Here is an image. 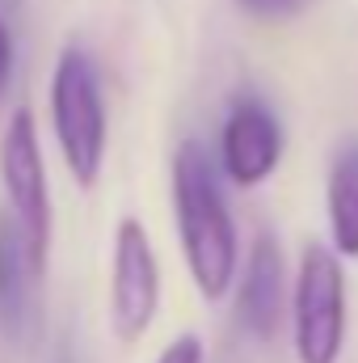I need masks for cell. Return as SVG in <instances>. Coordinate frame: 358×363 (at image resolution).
<instances>
[{
    "label": "cell",
    "instance_id": "1",
    "mask_svg": "<svg viewBox=\"0 0 358 363\" xmlns=\"http://www.w3.org/2000/svg\"><path fill=\"white\" fill-rule=\"evenodd\" d=\"M173 211L185 267L207 300H219L236 279V224L202 144L185 140L173 157Z\"/></svg>",
    "mask_w": 358,
    "mask_h": 363
},
{
    "label": "cell",
    "instance_id": "2",
    "mask_svg": "<svg viewBox=\"0 0 358 363\" xmlns=\"http://www.w3.org/2000/svg\"><path fill=\"white\" fill-rule=\"evenodd\" d=\"M51 127L76 186H93L105 161V97L85 47H64L51 77Z\"/></svg>",
    "mask_w": 358,
    "mask_h": 363
},
{
    "label": "cell",
    "instance_id": "3",
    "mask_svg": "<svg viewBox=\"0 0 358 363\" xmlns=\"http://www.w3.org/2000/svg\"><path fill=\"white\" fill-rule=\"evenodd\" d=\"M291 330L299 363H337L346 347V274L337 250L312 241L291 291Z\"/></svg>",
    "mask_w": 358,
    "mask_h": 363
},
{
    "label": "cell",
    "instance_id": "4",
    "mask_svg": "<svg viewBox=\"0 0 358 363\" xmlns=\"http://www.w3.org/2000/svg\"><path fill=\"white\" fill-rule=\"evenodd\" d=\"M42 271L47 254L34 250L21 220L0 207V325L25 355L42 338Z\"/></svg>",
    "mask_w": 358,
    "mask_h": 363
},
{
    "label": "cell",
    "instance_id": "5",
    "mask_svg": "<svg viewBox=\"0 0 358 363\" xmlns=\"http://www.w3.org/2000/svg\"><path fill=\"white\" fill-rule=\"evenodd\" d=\"M0 182H4V207L21 220L34 250H51V194L47 169L38 148V127L30 110H13L0 135Z\"/></svg>",
    "mask_w": 358,
    "mask_h": 363
},
{
    "label": "cell",
    "instance_id": "6",
    "mask_svg": "<svg viewBox=\"0 0 358 363\" xmlns=\"http://www.w3.org/2000/svg\"><path fill=\"white\" fill-rule=\"evenodd\" d=\"M161 308V267L139 220H122L114 233L110 274V321L122 342H139Z\"/></svg>",
    "mask_w": 358,
    "mask_h": 363
},
{
    "label": "cell",
    "instance_id": "7",
    "mask_svg": "<svg viewBox=\"0 0 358 363\" xmlns=\"http://www.w3.org/2000/svg\"><path fill=\"white\" fill-rule=\"evenodd\" d=\"M282 161V127L266 101H232L219 131V165L236 186H262Z\"/></svg>",
    "mask_w": 358,
    "mask_h": 363
},
{
    "label": "cell",
    "instance_id": "8",
    "mask_svg": "<svg viewBox=\"0 0 358 363\" xmlns=\"http://www.w3.org/2000/svg\"><path fill=\"white\" fill-rule=\"evenodd\" d=\"M282 308H287V267H282V250L278 241L262 233L249 250V262L241 274V287H236V321L245 334H253L258 342H266L278 334V321H282Z\"/></svg>",
    "mask_w": 358,
    "mask_h": 363
},
{
    "label": "cell",
    "instance_id": "9",
    "mask_svg": "<svg viewBox=\"0 0 358 363\" xmlns=\"http://www.w3.org/2000/svg\"><path fill=\"white\" fill-rule=\"evenodd\" d=\"M329 237L342 258H358V140H342L329 161Z\"/></svg>",
    "mask_w": 358,
    "mask_h": 363
},
{
    "label": "cell",
    "instance_id": "10",
    "mask_svg": "<svg viewBox=\"0 0 358 363\" xmlns=\"http://www.w3.org/2000/svg\"><path fill=\"white\" fill-rule=\"evenodd\" d=\"M249 17H262V21H274V17H295L308 0H236Z\"/></svg>",
    "mask_w": 358,
    "mask_h": 363
},
{
    "label": "cell",
    "instance_id": "11",
    "mask_svg": "<svg viewBox=\"0 0 358 363\" xmlns=\"http://www.w3.org/2000/svg\"><path fill=\"white\" fill-rule=\"evenodd\" d=\"M156 363H202V342H198L194 334H181V338H173V342L161 351Z\"/></svg>",
    "mask_w": 358,
    "mask_h": 363
},
{
    "label": "cell",
    "instance_id": "12",
    "mask_svg": "<svg viewBox=\"0 0 358 363\" xmlns=\"http://www.w3.org/2000/svg\"><path fill=\"white\" fill-rule=\"evenodd\" d=\"M8 77H13V34H8V26L0 17V97L8 89Z\"/></svg>",
    "mask_w": 358,
    "mask_h": 363
},
{
    "label": "cell",
    "instance_id": "13",
    "mask_svg": "<svg viewBox=\"0 0 358 363\" xmlns=\"http://www.w3.org/2000/svg\"><path fill=\"white\" fill-rule=\"evenodd\" d=\"M55 363H81L76 359V351H72V342H64V347L55 351Z\"/></svg>",
    "mask_w": 358,
    "mask_h": 363
}]
</instances>
